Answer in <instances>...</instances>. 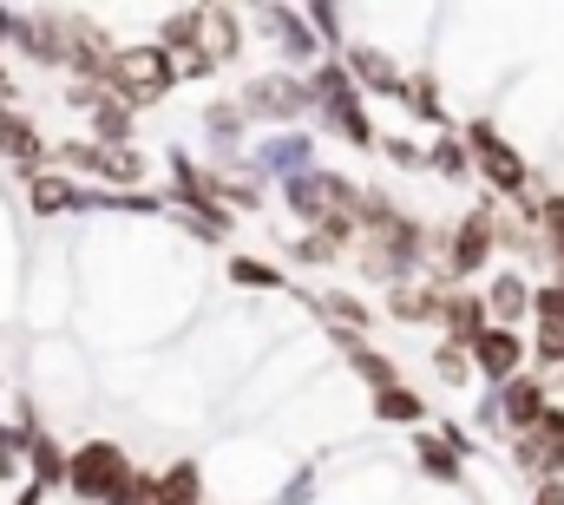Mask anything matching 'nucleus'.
I'll return each instance as SVG.
<instances>
[{
  "label": "nucleus",
  "mask_w": 564,
  "mask_h": 505,
  "mask_svg": "<svg viewBox=\"0 0 564 505\" xmlns=\"http://www.w3.org/2000/svg\"><path fill=\"white\" fill-rule=\"evenodd\" d=\"M433 164H440V171H453V178H459V171H466V151H459V144H440V151H433Z\"/></svg>",
  "instance_id": "nucleus-16"
},
{
  "label": "nucleus",
  "mask_w": 564,
  "mask_h": 505,
  "mask_svg": "<svg viewBox=\"0 0 564 505\" xmlns=\"http://www.w3.org/2000/svg\"><path fill=\"white\" fill-rule=\"evenodd\" d=\"M539 362H545V368H564V315L539 322Z\"/></svg>",
  "instance_id": "nucleus-11"
},
{
  "label": "nucleus",
  "mask_w": 564,
  "mask_h": 505,
  "mask_svg": "<svg viewBox=\"0 0 564 505\" xmlns=\"http://www.w3.org/2000/svg\"><path fill=\"white\" fill-rule=\"evenodd\" d=\"M0 151H13V158H40V144H33V131L20 126V119H0Z\"/></svg>",
  "instance_id": "nucleus-12"
},
{
  "label": "nucleus",
  "mask_w": 564,
  "mask_h": 505,
  "mask_svg": "<svg viewBox=\"0 0 564 505\" xmlns=\"http://www.w3.org/2000/svg\"><path fill=\"white\" fill-rule=\"evenodd\" d=\"M414 453H421V466L433 473V480H459V460H453V440H421Z\"/></svg>",
  "instance_id": "nucleus-9"
},
{
  "label": "nucleus",
  "mask_w": 564,
  "mask_h": 505,
  "mask_svg": "<svg viewBox=\"0 0 564 505\" xmlns=\"http://www.w3.org/2000/svg\"><path fill=\"white\" fill-rule=\"evenodd\" d=\"M519 362H525V342H519L512 329H479V335H473V368L486 380H512Z\"/></svg>",
  "instance_id": "nucleus-5"
},
{
  "label": "nucleus",
  "mask_w": 564,
  "mask_h": 505,
  "mask_svg": "<svg viewBox=\"0 0 564 505\" xmlns=\"http://www.w3.org/2000/svg\"><path fill=\"white\" fill-rule=\"evenodd\" d=\"M492 250H499V217H492V211H473V217L453 230L446 269H453V276H473V269H486V256Z\"/></svg>",
  "instance_id": "nucleus-3"
},
{
  "label": "nucleus",
  "mask_w": 564,
  "mask_h": 505,
  "mask_svg": "<svg viewBox=\"0 0 564 505\" xmlns=\"http://www.w3.org/2000/svg\"><path fill=\"white\" fill-rule=\"evenodd\" d=\"M525 302H532V289H525V276H512V269H506V276H499V282L486 289V309H492L499 322H512V315H525Z\"/></svg>",
  "instance_id": "nucleus-7"
},
{
  "label": "nucleus",
  "mask_w": 564,
  "mask_h": 505,
  "mask_svg": "<svg viewBox=\"0 0 564 505\" xmlns=\"http://www.w3.org/2000/svg\"><path fill=\"white\" fill-rule=\"evenodd\" d=\"M33 204H40V211H59V204H73V184H66V178H40V184H33Z\"/></svg>",
  "instance_id": "nucleus-13"
},
{
  "label": "nucleus",
  "mask_w": 564,
  "mask_h": 505,
  "mask_svg": "<svg viewBox=\"0 0 564 505\" xmlns=\"http://www.w3.org/2000/svg\"><path fill=\"white\" fill-rule=\"evenodd\" d=\"M545 407H552V394H545V380H506V394H499V420H506V427H519V433H525V427H539V420H545Z\"/></svg>",
  "instance_id": "nucleus-6"
},
{
  "label": "nucleus",
  "mask_w": 564,
  "mask_h": 505,
  "mask_svg": "<svg viewBox=\"0 0 564 505\" xmlns=\"http://www.w3.org/2000/svg\"><path fill=\"white\" fill-rule=\"evenodd\" d=\"M126 453L119 447H86L79 460H73V486L86 493V499H119L126 493Z\"/></svg>",
  "instance_id": "nucleus-2"
},
{
  "label": "nucleus",
  "mask_w": 564,
  "mask_h": 505,
  "mask_svg": "<svg viewBox=\"0 0 564 505\" xmlns=\"http://www.w3.org/2000/svg\"><path fill=\"white\" fill-rule=\"evenodd\" d=\"M466 138H473V151H479V171H486L506 197H519V191H525V158H519V151H512L492 126H473Z\"/></svg>",
  "instance_id": "nucleus-4"
},
{
  "label": "nucleus",
  "mask_w": 564,
  "mask_h": 505,
  "mask_svg": "<svg viewBox=\"0 0 564 505\" xmlns=\"http://www.w3.org/2000/svg\"><path fill=\"white\" fill-rule=\"evenodd\" d=\"M532 505H564V480H558V473H545V480H539Z\"/></svg>",
  "instance_id": "nucleus-15"
},
{
  "label": "nucleus",
  "mask_w": 564,
  "mask_h": 505,
  "mask_svg": "<svg viewBox=\"0 0 564 505\" xmlns=\"http://www.w3.org/2000/svg\"><path fill=\"white\" fill-rule=\"evenodd\" d=\"M355 73H361V79H375V93H401L394 60H388V53H375V46H355Z\"/></svg>",
  "instance_id": "nucleus-8"
},
{
  "label": "nucleus",
  "mask_w": 564,
  "mask_h": 505,
  "mask_svg": "<svg viewBox=\"0 0 564 505\" xmlns=\"http://www.w3.org/2000/svg\"><path fill=\"white\" fill-rule=\"evenodd\" d=\"M106 79H112L126 99H164L177 73H171V53H164V46H126V53H112Z\"/></svg>",
  "instance_id": "nucleus-1"
},
{
  "label": "nucleus",
  "mask_w": 564,
  "mask_h": 505,
  "mask_svg": "<svg viewBox=\"0 0 564 505\" xmlns=\"http://www.w3.org/2000/svg\"><path fill=\"white\" fill-rule=\"evenodd\" d=\"M426 407H421V394H408V387H381V420H421Z\"/></svg>",
  "instance_id": "nucleus-10"
},
{
  "label": "nucleus",
  "mask_w": 564,
  "mask_h": 505,
  "mask_svg": "<svg viewBox=\"0 0 564 505\" xmlns=\"http://www.w3.org/2000/svg\"><path fill=\"white\" fill-rule=\"evenodd\" d=\"M7 33H13V20H7V7H0V40H7Z\"/></svg>",
  "instance_id": "nucleus-17"
},
{
  "label": "nucleus",
  "mask_w": 564,
  "mask_h": 505,
  "mask_svg": "<svg viewBox=\"0 0 564 505\" xmlns=\"http://www.w3.org/2000/svg\"><path fill=\"white\" fill-rule=\"evenodd\" d=\"M433 368H440V375H446V380H466V375H473V362L459 355V342H446V348L433 355Z\"/></svg>",
  "instance_id": "nucleus-14"
},
{
  "label": "nucleus",
  "mask_w": 564,
  "mask_h": 505,
  "mask_svg": "<svg viewBox=\"0 0 564 505\" xmlns=\"http://www.w3.org/2000/svg\"><path fill=\"white\" fill-rule=\"evenodd\" d=\"M0 86H7V79H0Z\"/></svg>",
  "instance_id": "nucleus-18"
}]
</instances>
